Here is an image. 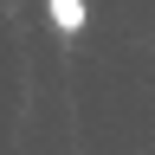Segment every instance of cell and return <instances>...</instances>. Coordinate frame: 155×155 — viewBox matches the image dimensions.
I'll return each instance as SVG.
<instances>
[{"label":"cell","instance_id":"cell-1","mask_svg":"<svg viewBox=\"0 0 155 155\" xmlns=\"http://www.w3.org/2000/svg\"><path fill=\"white\" fill-rule=\"evenodd\" d=\"M45 19H52L65 39H78V32L91 26V7H84V0H45Z\"/></svg>","mask_w":155,"mask_h":155}]
</instances>
